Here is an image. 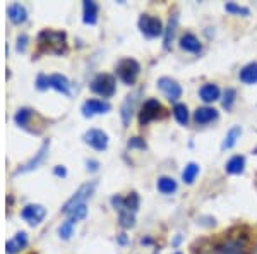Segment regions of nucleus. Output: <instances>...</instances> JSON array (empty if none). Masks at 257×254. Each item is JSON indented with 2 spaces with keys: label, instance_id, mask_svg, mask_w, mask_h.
<instances>
[{
  "label": "nucleus",
  "instance_id": "dca6fc26",
  "mask_svg": "<svg viewBox=\"0 0 257 254\" xmlns=\"http://www.w3.org/2000/svg\"><path fill=\"white\" fill-rule=\"evenodd\" d=\"M48 86L60 91V93H64V95H69V91H70L69 79L65 76H62V74H52V76H48Z\"/></svg>",
  "mask_w": 257,
  "mask_h": 254
},
{
  "label": "nucleus",
  "instance_id": "20e7f679",
  "mask_svg": "<svg viewBox=\"0 0 257 254\" xmlns=\"http://www.w3.org/2000/svg\"><path fill=\"white\" fill-rule=\"evenodd\" d=\"M91 91L103 98H110L115 95V77L110 74H98L91 81Z\"/></svg>",
  "mask_w": 257,
  "mask_h": 254
},
{
  "label": "nucleus",
  "instance_id": "0eeeda50",
  "mask_svg": "<svg viewBox=\"0 0 257 254\" xmlns=\"http://www.w3.org/2000/svg\"><path fill=\"white\" fill-rule=\"evenodd\" d=\"M158 88L163 91V95L167 97L170 102H178V98L182 97V88L180 84L175 81V79L172 77H160L158 79Z\"/></svg>",
  "mask_w": 257,
  "mask_h": 254
},
{
  "label": "nucleus",
  "instance_id": "72a5a7b5",
  "mask_svg": "<svg viewBox=\"0 0 257 254\" xmlns=\"http://www.w3.org/2000/svg\"><path fill=\"white\" fill-rule=\"evenodd\" d=\"M125 205H127V208L128 210L132 211V213H136V211L139 210V196H138V193H131L125 198Z\"/></svg>",
  "mask_w": 257,
  "mask_h": 254
},
{
  "label": "nucleus",
  "instance_id": "1a4fd4ad",
  "mask_svg": "<svg viewBox=\"0 0 257 254\" xmlns=\"http://www.w3.org/2000/svg\"><path fill=\"white\" fill-rule=\"evenodd\" d=\"M110 103L108 102H103V100H96V98H91L86 100L81 107V112L84 117H94L98 114H106L110 112Z\"/></svg>",
  "mask_w": 257,
  "mask_h": 254
},
{
  "label": "nucleus",
  "instance_id": "ddd939ff",
  "mask_svg": "<svg viewBox=\"0 0 257 254\" xmlns=\"http://www.w3.org/2000/svg\"><path fill=\"white\" fill-rule=\"evenodd\" d=\"M38 115L35 114V112L31 110V108H21V110H18V114H16V124H18L19 127L26 129V131H33L31 124H33V119H36Z\"/></svg>",
  "mask_w": 257,
  "mask_h": 254
},
{
  "label": "nucleus",
  "instance_id": "f03ea898",
  "mask_svg": "<svg viewBox=\"0 0 257 254\" xmlns=\"http://www.w3.org/2000/svg\"><path fill=\"white\" fill-rule=\"evenodd\" d=\"M139 30L146 38H158V36H161L165 33L161 19L155 18V16H149V14H143L139 18Z\"/></svg>",
  "mask_w": 257,
  "mask_h": 254
},
{
  "label": "nucleus",
  "instance_id": "7c9ffc66",
  "mask_svg": "<svg viewBox=\"0 0 257 254\" xmlns=\"http://www.w3.org/2000/svg\"><path fill=\"white\" fill-rule=\"evenodd\" d=\"M74 223H76V222H72V220H70V218H67L64 223L60 225V228H59V234H60L62 239H65V240L70 239V235H72Z\"/></svg>",
  "mask_w": 257,
  "mask_h": 254
},
{
  "label": "nucleus",
  "instance_id": "f3484780",
  "mask_svg": "<svg viewBox=\"0 0 257 254\" xmlns=\"http://www.w3.org/2000/svg\"><path fill=\"white\" fill-rule=\"evenodd\" d=\"M180 47L182 50H185V52L197 53V52H201L202 45H201V41L197 40V36H194L192 33H185L180 38Z\"/></svg>",
  "mask_w": 257,
  "mask_h": 254
},
{
  "label": "nucleus",
  "instance_id": "393cba45",
  "mask_svg": "<svg viewBox=\"0 0 257 254\" xmlns=\"http://www.w3.org/2000/svg\"><path fill=\"white\" fill-rule=\"evenodd\" d=\"M177 24H178V16L177 14H172L170 16V21H168V26L165 28V48H170L173 41V36H175V31H177Z\"/></svg>",
  "mask_w": 257,
  "mask_h": 254
},
{
  "label": "nucleus",
  "instance_id": "f257e3e1",
  "mask_svg": "<svg viewBox=\"0 0 257 254\" xmlns=\"http://www.w3.org/2000/svg\"><path fill=\"white\" fill-rule=\"evenodd\" d=\"M38 43L43 52L55 53V55H62L65 52V48H67L64 31H52V30L41 31L38 35Z\"/></svg>",
  "mask_w": 257,
  "mask_h": 254
},
{
  "label": "nucleus",
  "instance_id": "a878e982",
  "mask_svg": "<svg viewBox=\"0 0 257 254\" xmlns=\"http://www.w3.org/2000/svg\"><path fill=\"white\" fill-rule=\"evenodd\" d=\"M240 134H242V127H240V126L231 127L230 131L226 132V137H225V141H223V144H221V149L233 148L235 144H237V141L240 139Z\"/></svg>",
  "mask_w": 257,
  "mask_h": 254
},
{
  "label": "nucleus",
  "instance_id": "aec40b11",
  "mask_svg": "<svg viewBox=\"0 0 257 254\" xmlns=\"http://www.w3.org/2000/svg\"><path fill=\"white\" fill-rule=\"evenodd\" d=\"M199 97H201L202 102L213 103V102H216V100H219V88L216 84H213V82H208V84H204L199 90Z\"/></svg>",
  "mask_w": 257,
  "mask_h": 254
},
{
  "label": "nucleus",
  "instance_id": "c9c22d12",
  "mask_svg": "<svg viewBox=\"0 0 257 254\" xmlns=\"http://www.w3.org/2000/svg\"><path fill=\"white\" fill-rule=\"evenodd\" d=\"M128 148H141V149H144V148H146V143H144L141 137H132V139L128 141Z\"/></svg>",
  "mask_w": 257,
  "mask_h": 254
},
{
  "label": "nucleus",
  "instance_id": "c756f323",
  "mask_svg": "<svg viewBox=\"0 0 257 254\" xmlns=\"http://www.w3.org/2000/svg\"><path fill=\"white\" fill-rule=\"evenodd\" d=\"M86 215H88V206H86V203H84V205H79V206L74 208V210L69 213V218L72 220V222H79V220L84 218Z\"/></svg>",
  "mask_w": 257,
  "mask_h": 254
},
{
  "label": "nucleus",
  "instance_id": "5701e85b",
  "mask_svg": "<svg viewBox=\"0 0 257 254\" xmlns=\"http://www.w3.org/2000/svg\"><path fill=\"white\" fill-rule=\"evenodd\" d=\"M7 14H9V19L14 24H21L28 19V12L21 4H11L9 9H7Z\"/></svg>",
  "mask_w": 257,
  "mask_h": 254
},
{
  "label": "nucleus",
  "instance_id": "a211bd4d",
  "mask_svg": "<svg viewBox=\"0 0 257 254\" xmlns=\"http://www.w3.org/2000/svg\"><path fill=\"white\" fill-rule=\"evenodd\" d=\"M48 146H50V143H48V141H45V143H43V146L40 148V151L36 153V156L33 158L31 161H28L26 165H23V166H21V168L18 170V174H21V172H30V170L36 168V166H40L41 161L45 160V155H47V151H48Z\"/></svg>",
  "mask_w": 257,
  "mask_h": 254
},
{
  "label": "nucleus",
  "instance_id": "f8f14e48",
  "mask_svg": "<svg viewBox=\"0 0 257 254\" xmlns=\"http://www.w3.org/2000/svg\"><path fill=\"white\" fill-rule=\"evenodd\" d=\"M45 215H47V210L41 205H30L21 211V216L30 225H38L45 218Z\"/></svg>",
  "mask_w": 257,
  "mask_h": 254
},
{
  "label": "nucleus",
  "instance_id": "412c9836",
  "mask_svg": "<svg viewBox=\"0 0 257 254\" xmlns=\"http://www.w3.org/2000/svg\"><path fill=\"white\" fill-rule=\"evenodd\" d=\"M240 81L243 84H255L257 82V62H250L240 70Z\"/></svg>",
  "mask_w": 257,
  "mask_h": 254
},
{
  "label": "nucleus",
  "instance_id": "6ab92c4d",
  "mask_svg": "<svg viewBox=\"0 0 257 254\" xmlns=\"http://www.w3.org/2000/svg\"><path fill=\"white\" fill-rule=\"evenodd\" d=\"M225 168L228 174H231V176H240V174H243V170H245V158L242 155L231 156L230 160L226 161Z\"/></svg>",
  "mask_w": 257,
  "mask_h": 254
},
{
  "label": "nucleus",
  "instance_id": "39448f33",
  "mask_svg": "<svg viewBox=\"0 0 257 254\" xmlns=\"http://www.w3.org/2000/svg\"><path fill=\"white\" fill-rule=\"evenodd\" d=\"M94 187H96V182H88V184H84V186H81L79 189H77V193L72 196V198L69 199L67 203L64 205V208H62V211H64L65 215H69L70 211L74 210L76 206H79V205H84L86 203V199L89 198L91 194H93V191H94Z\"/></svg>",
  "mask_w": 257,
  "mask_h": 254
},
{
  "label": "nucleus",
  "instance_id": "58836bf2",
  "mask_svg": "<svg viewBox=\"0 0 257 254\" xmlns=\"http://www.w3.org/2000/svg\"><path fill=\"white\" fill-rule=\"evenodd\" d=\"M88 168H91L94 172V170H98V161L94 160H88Z\"/></svg>",
  "mask_w": 257,
  "mask_h": 254
},
{
  "label": "nucleus",
  "instance_id": "e433bc0d",
  "mask_svg": "<svg viewBox=\"0 0 257 254\" xmlns=\"http://www.w3.org/2000/svg\"><path fill=\"white\" fill-rule=\"evenodd\" d=\"M26 45H28V36L26 35H21L18 36V52H26Z\"/></svg>",
  "mask_w": 257,
  "mask_h": 254
},
{
  "label": "nucleus",
  "instance_id": "6e6552de",
  "mask_svg": "<svg viewBox=\"0 0 257 254\" xmlns=\"http://www.w3.org/2000/svg\"><path fill=\"white\" fill-rule=\"evenodd\" d=\"M160 110H161V103L158 100L151 98V100H148V102H144L143 108H141V114H139L141 126H146V124H149L151 120L158 119Z\"/></svg>",
  "mask_w": 257,
  "mask_h": 254
},
{
  "label": "nucleus",
  "instance_id": "2f4dec72",
  "mask_svg": "<svg viewBox=\"0 0 257 254\" xmlns=\"http://www.w3.org/2000/svg\"><path fill=\"white\" fill-rule=\"evenodd\" d=\"M225 11L230 12V14H238V16H248V9L247 7L237 6L235 2H228L225 4Z\"/></svg>",
  "mask_w": 257,
  "mask_h": 254
},
{
  "label": "nucleus",
  "instance_id": "4c0bfd02",
  "mask_svg": "<svg viewBox=\"0 0 257 254\" xmlns=\"http://www.w3.org/2000/svg\"><path fill=\"white\" fill-rule=\"evenodd\" d=\"M53 172H55V176H59V177H65L67 176V170L64 168V166H55V170H53Z\"/></svg>",
  "mask_w": 257,
  "mask_h": 254
},
{
  "label": "nucleus",
  "instance_id": "2eb2a0df",
  "mask_svg": "<svg viewBox=\"0 0 257 254\" xmlns=\"http://www.w3.org/2000/svg\"><path fill=\"white\" fill-rule=\"evenodd\" d=\"M82 21H84L86 24H96L98 21V6L96 2H93V0H84L82 2Z\"/></svg>",
  "mask_w": 257,
  "mask_h": 254
},
{
  "label": "nucleus",
  "instance_id": "c85d7f7f",
  "mask_svg": "<svg viewBox=\"0 0 257 254\" xmlns=\"http://www.w3.org/2000/svg\"><path fill=\"white\" fill-rule=\"evenodd\" d=\"M197 174H199V165L192 161V163H189L184 168V172H182V179H184L185 184H192V182L196 181Z\"/></svg>",
  "mask_w": 257,
  "mask_h": 254
},
{
  "label": "nucleus",
  "instance_id": "4be33fe9",
  "mask_svg": "<svg viewBox=\"0 0 257 254\" xmlns=\"http://www.w3.org/2000/svg\"><path fill=\"white\" fill-rule=\"evenodd\" d=\"M216 254H245V251L243 244H240L238 240H226L216 247Z\"/></svg>",
  "mask_w": 257,
  "mask_h": 254
},
{
  "label": "nucleus",
  "instance_id": "9d476101",
  "mask_svg": "<svg viewBox=\"0 0 257 254\" xmlns=\"http://www.w3.org/2000/svg\"><path fill=\"white\" fill-rule=\"evenodd\" d=\"M84 143L89 144L96 151H103L108 146V136H106V132L99 131V129H89L84 134Z\"/></svg>",
  "mask_w": 257,
  "mask_h": 254
},
{
  "label": "nucleus",
  "instance_id": "7ed1b4c3",
  "mask_svg": "<svg viewBox=\"0 0 257 254\" xmlns=\"http://www.w3.org/2000/svg\"><path fill=\"white\" fill-rule=\"evenodd\" d=\"M139 70H141L139 62L134 59H122L117 64L118 77L122 79V82H125L128 86H132L136 82V79L139 76Z\"/></svg>",
  "mask_w": 257,
  "mask_h": 254
},
{
  "label": "nucleus",
  "instance_id": "9b49d317",
  "mask_svg": "<svg viewBox=\"0 0 257 254\" xmlns=\"http://www.w3.org/2000/svg\"><path fill=\"white\" fill-rule=\"evenodd\" d=\"M141 91H134V93L127 95L125 100L122 103V108H120V115H122V122L123 126H128L131 124V119H132V114L136 110V105H138V98H139Z\"/></svg>",
  "mask_w": 257,
  "mask_h": 254
},
{
  "label": "nucleus",
  "instance_id": "cd10ccee",
  "mask_svg": "<svg viewBox=\"0 0 257 254\" xmlns=\"http://www.w3.org/2000/svg\"><path fill=\"white\" fill-rule=\"evenodd\" d=\"M173 117L180 126H187L189 122V110H187V105H184V103H175V107H173Z\"/></svg>",
  "mask_w": 257,
  "mask_h": 254
},
{
  "label": "nucleus",
  "instance_id": "4468645a",
  "mask_svg": "<svg viewBox=\"0 0 257 254\" xmlns=\"http://www.w3.org/2000/svg\"><path fill=\"white\" fill-rule=\"evenodd\" d=\"M218 119V112L214 110L213 107H201L196 110V114H194V120H196L197 124H201V126H206V124L213 122V120Z\"/></svg>",
  "mask_w": 257,
  "mask_h": 254
},
{
  "label": "nucleus",
  "instance_id": "423d86ee",
  "mask_svg": "<svg viewBox=\"0 0 257 254\" xmlns=\"http://www.w3.org/2000/svg\"><path fill=\"white\" fill-rule=\"evenodd\" d=\"M111 205L115 206V210L118 211V218H120V225H122L123 228H131L134 227V213H132L131 210L127 208L125 205V198H122V196H113L111 198Z\"/></svg>",
  "mask_w": 257,
  "mask_h": 254
},
{
  "label": "nucleus",
  "instance_id": "473e14b6",
  "mask_svg": "<svg viewBox=\"0 0 257 254\" xmlns=\"http://www.w3.org/2000/svg\"><path fill=\"white\" fill-rule=\"evenodd\" d=\"M235 98H237V91H235L233 88H228L225 91V98H223V108L230 110V108L233 107V103H235Z\"/></svg>",
  "mask_w": 257,
  "mask_h": 254
},
{
  "label": "nucleus",
  "instance_id": "b1692460",
  "mask_svg": "<svg viewBox=\"0 0 257 254\" xmlns=\"http://www.w3.org/2000/svg\"><path fill=\"white\" fill-rule=\"evenodd\" d=\"M26 244H28L26 234H24V232H19V234H16L14 239L6 244V251H7V254H16L19 249L26 247Z\"/></svg>",
  "mask_w": 257,
  "mask_h": 254
},
{
  "label": "nucleus",
  "instance_id": "bb28decb",
  "mask_svg": "<svg viewBox=\"0 0 257 254\" xmlns=\"http://www.w3.org/2000/svg\"><path fill=\"white\" fill-rule=\"evenodd\" d=\"M158 191L161 194H173L177 191V182L172 177H160L158 179Z\"/></svg>",
  "mask_w": 257,
  "mask_h": 254
},
{
  "label": "nucleus",
  "instance_id": "f704fd0d",
  "mask_svg": "<svg viewBox=\"0 0 257 254\" xmlns=\"http://www.w3.org/2000/svg\"><path fill=\"white\" fill-rule=\"evenodd\" d=\"M36 88H38L40 91L50 88V86H48V76H45V74H40V76L36 77Z\"/></svg>",
  "mask_w": 257,
  "mask_h": 254
}]
</instances>
